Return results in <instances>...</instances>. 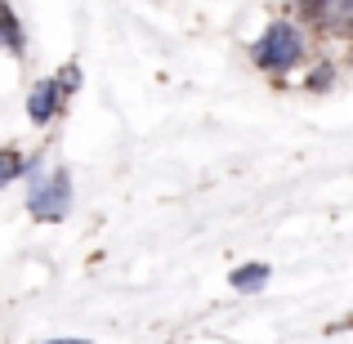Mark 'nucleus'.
<instances>
[{
    "label": "nucleus",
    "instance_id": "obj_1",
    "mask_svg": "<svg viewBox=\"0 0 353 344\" xmlns=\"http://www.w3.org/2000/svg\"><path fill=\"white\" fill-rule=\"evenodd\" d=\"M27 210L41 224H59L72 210V179L68 170H41V161H27Z\"/></svg>",
    "mask_w": 353,
    "mask_h": 344
},
{
    "label": "nucleus",
    "instance_id": "obj_2",
    "mask_svg": "<svg viewBox=\"0 0 353 344\" xmlns=\"http://www.w3.org/2000/svg\"><path fill=\"white\" fill-rule=\"evenodd\" d=\"M300 59H304V36L291 23H273L255 41V68H264V72H286Z\"/></svg>",
    "mask_w": 353,
    "mask_h": 344
},
{
    "label": "nucleus",
    "instance_id": "obj_3",
    "mask_svg": "<svg viewBox=\"0 0 353 344\" xmlns=\"http://www.w3.org/2000/svg\"><path fill=\"white\" fill-rule=\"evenodd\" d=\"M63 99H68V85H63V81H36L32 94H27V117H32V125H50V121L63 112Z\"/></svg>",
    "mask_w": 353,
    "mask_h": 344
},
{
    "label": "nucleus",
    "instance_id": "obj_4",
    "mask_svg": "<svg viewBox=\"0 0 353 344\" xmlns=\"http://www.w3.org/2000/svg\"><path fill=\"white\" fill-rule=\"evenodd\" d=\"M309 14H313V23L331 36L353 32V0H309Z\"/></svg>",
    "mask_w": 353,
    "mask_h": 344
},
{
    "label": "nucleus",
    "instance_id": "obj_5",
    "mask_svg": "<svg viewBox=\"0 0 353 344\" xmlns=\"http://www.w3.org/2000/svg\"><path fill=\"white\" fill-rule=\"evenodd\" d=\"M0 50L23 54V27H18V18L9 14V5H5V0H0Z\"/></svg>",
    "mask_w": 353,
    "mask_h": 344
},
{
    "label": "nucleus",
    "instance_id": "obj_6",
    "mask_svg": "<svg viewBox=\"0 0 353 344\" xmlns=\"http://www.w3.org/2000/svg\"><path fill=\"white\" fill-rule=\"evenodd\" d=\"M264 282H268V264H246V268H237V273H233L237 291H259Z\"/></svg>",
    "mask_w": 353,
    "mask_h": 344
},
{
    "label": "nucleus",
    "instance_id": "obj_7",
    "mask_svg": "<svg viewBox=\"0 0 353 344\" xmlns=\"http://www.w3.org/2000/svg\"><path fill=\"white\" fill-rule=\"evenodd\" d=\"M18 174H27V161L18 152H5V148H0V188H5L9 179H18Z\"/></svg>",
    "mask_w": 353,
    "mask_h": 344
},
{
    "label": "nucleus",
    "instance_id": "obj_8",
    "mask_svg": "<svg viewBox=\"0 0 353 344\" xmlns=\"http://www.w3.org/2000/svg\"><path fill=\"white\" fill-rule=\"evenodd\" d=\"M45 344H90V340H45Z\"/></svg>",
    "mask_w": 353,
    "mask_h": 344
},
{
    "label": "nucleus",
    "instance_id": "obj_9",
    "mask_svg": "<svg viewBox=\"0 0 353 344\" xmlns=\"http://www.w3.org/2000/svg\"><path fill=\"white\" fill-rule=\"evenodd\" d=\"M349 322H353V318H349Z\"/></svg>",
    "mask_w": 353,
    "mask_h": 344
}]
</instances>
